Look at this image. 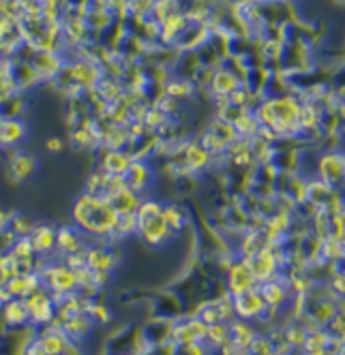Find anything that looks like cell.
I'll return each mask as SVG.
<instances>
[{"label":"cell","instance_id":"obj_2","mask_svg":"<svg viewBox=\"0 0 345 355\" xmlns=\"http://www.w3.org/2000/svg\"><path fill=\"white\" fill-rule=\"evenodd\" d=\"M260 283H258V278L253 274V268L249 263V259H238L234 261L230 268H228V293L232 297L236 295H242L246 291H251L255 289Z\"/></svg>","mask_w":345,"mask_h":355},{"label":"cell","instance_id":"obj_4","mask_svg":"<svg viewBox=\"0 0 345 355\" xmlns=\"http://www.w3.org/2000/svg\"><path fill=\"white\" fill-rule=\"evenodd\" d=\"M31 309V323L33 325H49L56 319V302L54 295L47 291H35L31 297H26Z\"/></svg>","mask_w":345,"mask_h":355},{"label":"cell","instance_id":"obj_9","mask_svg":"<svg viewBox=\"0 0 345 355\" xmlns=\"http://www.w3.org/2000/svg\"><path fill=\"white\" fill-rule=\"evenodd\" d=\"M56 236L58 232L54 230V227H49V225H39L33 230V234L28 236L31 242H33V248L37 255H47V252H52L56 248Z\"/></svg>","mask_w":345,"mask_h":355},{"label":"cell","instance_id":"obj_10","mask_svg":"<svg viewBox=\"0 0 345 355\" xmlns=\"http://www.w3.org/2000/svg\"><path fill=\"white\" fill-rule=\"evenodd\" d=\"M56 248H60L67 257L71 252L84 250L86 246H82L78 230H73V227H62V230H58V236H56Z\"/></svg>","mask_w":345,"mask_h":355},{"label":"cell","instance_id":"obj_6","mask_svg":"<svg viewBox=\"0 0 345 355\" xmlns=\"http://www.w3.org/2000/svg\"><path fill=\"white\" fill-rule=\"evenodd\" d=\"M258 289H260V293H262V297L266 302V306L273 309V311H281L285 306V302L289 300L287 295L292 293L285 276H281V274L275 276V278H270V281H266V283H260Z\"/></svg>","mask_w":345,"mask_h":355},{"label":"cell","instance_id":"obj_7","mask_svg":"<svg viewBox=\"0 0 345 355\" xmlns=\"http://www.w3.org/2000/svg\"><path fill=\"white\" fill-rule=\"evenodd\" d=\"M0 313H3V319L9 327H22L31 321V309H28V302L24 297H13L0 309Z\"/></svg>","mask_w":345,"mask_h":355},{"label":"cell","instance_id":"obj_3","mask_svg":"<svg viewBox=\"0 0 345 355\" xmlns=\"http://www.w3.org/2000/svg\"><path fill=\"white\" fill-rule=\"evenodd\" d=\"M234 311H236V317L242 321H258L266 315L268 306H266L260 289L255 287L251 291L234 297Z\"/></svg>","mask_w":345,"mask_h":355},{"label":"cell","instance_id":"obj_11","mask_svg":"<svg viewBox=\"0 0 345 355\" xmlns=\"http://www.w3.org/2000/svg\"><path fill=\"white\" fill-rule=\"evenodd\" d=\"M35 169H37V163H35V159H31V157H17V159L11 161V165H9V171L13 173L15 180H26L28 175H33Z\"/></svg>","mask_w":345,"mask_h":355},{"label":"cell","instance_id":"obj_12","mask_svg":"<svg viewBox=\"0 0 345 355\" xmlns=\"http://www.w3.org/2000/svg\"><path fill=\"white\" fill-rule=\"evenodd\" d=\"M163 218L167 223V227L171 232H180V227H183V214L176 206H167L163 208Z\"/></svg>","mask_w":345,"mask_h":355},{"label":"cell","instance_id":"obj_8","mask_svg":"<svg viewBox=\"0 0 345 355\" xmlns=\"http://www.w3.org/2000/svg\"><path fill=\"white\" fill-rule=\"evenodd\" d=\"M258 338L255 327L251 325V321H242V319H234L230 323V340L236 349L249 351L253 340Z\"/></svg>","mask_w":345,"mask_h":355},{"label":"cell","instance_id":"obj_1","mask_svg":"<svg viewBox=\"0 0 345 355\" xmlns=\"http://www.w3.org/2000/svg\"><path fill=\"white\" fill-rule=\"evenodd\" d=\"M118 210L112 206V201L99 195H82L73 208V218L78 227L86 234L94 236H112L118 225Z\"/></svg>","mask_w":345,"mask_h":355},{"label":"cell","instance_id":"obj_14","mask_svg":"<svg viewBox=\"0 0 345 355\" xmlns=\"http://www.w3.org/2000/svg\"><path fill=\"white\" fill-rule=\"evenodd\" d=\"M49 150H60V141L58 139H49Z\"/></svg>","mask_w":345,"mask_h":355},{"label":"cell","instance_id":"obj_5","mask_svg":"<svg viewBox=\"0 0 345 355\" xmlns=\"http://www.w3.org/2000/svg\"><path fill=\"white\" fill-rule=\"evenodd\" d=\"M345 173V155L341 152H326L324 157H319L317 161V175L324 184L330 189L339 187Z\"/></svg>","mask_w":345,"mask_h":355},{"label":"cell","instance_id":"obj_16","mask_svg":"<svg viewBox=\"0 0 345 355\" xmlns=\"http://www.w3.org/2000/svg\"><path fill=\"white\" fill-rule=\"evenodd\" d=\"M341 246H343V259H345V236L341 238Z\"/></svg>","mask_w":345,"mask_h":355},{"label":"cell","instance_id":"obj_13","mask_svg":"<svg viewBox=\"0 0 345 355\" xmlns=\"http://www.w3.org/2000/svg\"><path fill=\"white\" fill-rule=\"evenodd\" d=\"M301 355H333V353L328 349H319V351H305Z\"/></svg>","mask_w":345,"mask_h":355},{"label":"cell","instance_id":"obj_15","mask_svg":"<svg viewBox=\"0 0 345 355\" xmlns=\"http://www.w3.org/2000/svg\"><path fill=\"white\" fill-rule=\"evenodd\" d=\"M228 355H251L249 351H242V349H234V351H230Z\"/></svg>","mask_w":345,"mask_h":355}]
</instances>
